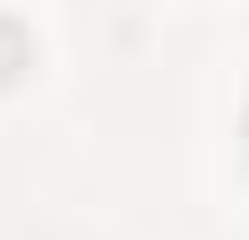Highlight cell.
Returning <instances> with one entry per match:
<instances>
[{"label":"cell","instance_id":"1","mask_svg":"<svg viewBox=\"0 0 249 240\" xmlns=\"http://www.w3.org/2000/svg\"><path fill=\"white\" fill-rule=\"evenodd\" d=\"M35 60V34H26V17H0V86Z\"/></svg>","mask_w":249,"mask_h":240}]
</instances>
